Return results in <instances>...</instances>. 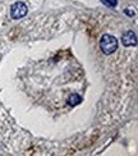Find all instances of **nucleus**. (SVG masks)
Listing matches in <instances>:
<instances>
[{"instance_id": "nucleus-4", "label": "nucleus", "mask_w": 138, "mask_h": 156, "mask_svg": "<svg viewBox=\"0 0 138 156\" xmlns=\"http://www.w3.org/2000/svg\"><path fill=\"white\" fill-rule=\"evenodd\" d=\"M81 101H82V97L80 95H77V94L70 95L69 99H68V104L70 106H77L78 104H81Z\"/></svg>"}, {"instance_id": "nucleus-6", "label": "nucleus", "mask_w": 138, "mask_h": 156, "mask_svg": "<svg viewBox=\"0 0 138 156\" xmlns=\"http://www.w3.org/2000/svg\"><path fill=\"white\" fill-rule=\"evenodd\" d=\"M124 12H126V14H128V16H130V17H132V16H134V12H133V10H129V9H126V10H124Z\"/></svg>"}, {"instance_id": "nucleus-2", "label": "nucleus", "mask_w": 138, "mask_h": 156, "mask_svg": "<svg viewBox=\"0 0 138 156\" xmlns=\"http://www.w3.org/2000/svg\"><path fill=\"white\" fill-rule=\"evenodd\" d=\"M27 5H26L24 3L22 2H17L12 5V8H10V16L13 19H21L23 18L26 14H27Z\"/></svg>"}, {"instance_id": "nucleus-1", "label": "nucleus", "mask_w": 138, "mask_h": 156, "mask_svg": "<svg viewBox=\"0 0 138 156\" xmlns=\"http://www.w3.org/2000/svg\"><path fill=\"white\" fill-rule=\"evenodd\" d=\"M100 48L104 54L110 55L118 49V40L111 35H104L100 40Z\"/></svg>"}, {"instance_id": "nucleus-5", "label": "nucleus", "mask_w": 138, "mask_h": 156, "mask_svg": "<svg viewBox=\"0 0 138 156\" xmlns=\"http://www.w3.org/2000/svg\"><path fill=\"white\" fill-rule=\"evenodd\" d=\"M101 3L104 5L109 6V8H115L116 4H118V0H101Z\"/></svg>"}, {"instance_id": "nucleus-3", "label": "nucleus", "mask_w": 138, "mask_h": 156, "mask_svg": "<svg viewBox=\"0 0 138 156\" xmlns=\"http://www.w3.org/2000/svg\"><path fill=\"white\" fill-rule=\"evenodd\" d=\"M122 42L124 46H136L137 45V35L133 31H127L122 37Z\"/></svg>"}]
</instances>
